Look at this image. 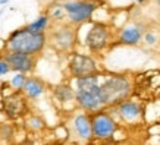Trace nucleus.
Returning <instances> with one entry per match:
<instances>
[{"mask_svg":"<svg viewBox=\"0 0 160 145\" xmlns=\"http://www.w3.org/2000/svg\"><path fill=\"white\" fill-rule=\"evenodd\" d=\"M46 40L47 38H46L44 32H34V31H29L28 28H22L10 34L8 43H6V47L9 51L34 56L44 48Z\"/></svg>","mask_w":160,"mask_h":145,"instance_id":"nucleus-1","label":"nucleus"},{"mask_svg":"<svg viewBox=\"0 0 160 145\" xmlns=\"http://www.w3.org/2000/svg\"><path fill=\"white\" fill-rule=\"evenodd\" d=\"M131 84L123 76H112L100 85V97L103 104H118L128 98Z\"/></svg>","mask_w":160,"mask_h":145,"instance_id":"nucleus-2","label":"nucleus"},{"mask_svg":"<svg viewBox=\"0 0 160 145\" xmlns=\"http://www.w3.org/2000/svg\"><path fill=\"white\" fill-rule=\"evenodd\" d=\"M63 9L68 13V18L72 24H82L91 18L92 12L96 10V3L88 0H73L63 3Z\"/></svg>","mask_w":160,"mask_h":145,"instance_id":"nucleus-3","label":"nucleus"},{"mask_svg":"<svg viewBox=\"0 0 160 145\" xmlns=\"http://www.w3.org/2000/svg\"><path fill=\"white\" fill-rule=\"evenodd\" d=\"M50 43L59 51H69L75 44V29L69 25H60L50 34Z\"/></svg>","mask_w":160,"mask_h":145,"instance_id":"nucleus-4","label":"nucleus"},{"mask_svg":"<svg viewBox=\"0 0 160 145\" xmlns=\"http://www.w3.org/2000/svg\"><path fill=\"white\" fill-rule=\"evenodd\" d=\"M69 70L73 78H82L88 75H96L98 72L97 65L90 56L75 53L69 62Z\"/></svg>","mask_w":160,"mask_h":145,"instance_id":"nucleus-5","label":"nucleus"},{"mask_svg":"<svg viewBox=\"0 0 160 145\" xmlns=\"http://www.w3.org/2000/svg\"><path fill=\"white\" fill-rule=\"evenodd\" d=\"M91 128H92V136H96L98 139H107L110 138L115 131L116 125L110 116H107L106 113H97L91 119Z\"/></svg>","mask_w":160,"mask_h":145,"instance_id":"nucleus-6","label":"nucleus"},{"mask_svg":"<svg viewBox=\"0 0 160 145\" xmlns=\"http://www.w3.org/2000/svg\"><path fill=\"white\" fill-rule=\"evenodd\" d=\"M75 98L78 104L85 110H98L104 106L100 97V85H96L90 89H77Z\"/></svg>","mask_w":160,"mask_h":145,"instance_id":"nucleus-7","label":"nucleus"},{"mask_svg":"<svg viewBox=\"0 0 160 145\" xmlns=\"http://www.w3.org/2000/svg\"><path fill=\"white\" fill-rule=\"evenodd\" d=\"M5 60L10 66V70L22 72V73L31 72V70L34 69V65H35V60L31 54L16 53V51H9V53H6Z\"/></svg>","mask_w":160,"mask_h":145,"instance_id":"nucleus-8","label":"nucleus"},{"mask_svg":"<svg viewBox=\"0 0 160 145\" xmlns=\"http://www.w3.org/2000/svg\"><path fill=\"white\" fill-rule=\"evenodd\" d=\"M3 111L9 119H19L27 113V100L21 94L15 92L3 100Z\"/></svg>","mask_w":160,"mask_h":145,"instance_id":"nucleus-9","label":"nucleus"},{"mask_svg":"<svg viewBox=\"0 0 160 145\" xmlns=\"http://www.w3.org/2000/svg\"><path fill=\"white\" fill-rule=\"evenodd\" d=\"M107 37H109V34H107L106 27L103 24H94L85 37V44L90 50L98 51V50H103L106 47Z\"/></svg>","mask_w":160,"mask_h":145,"instance_id":"nucleus-10","label":"nucleus"},{"mask_svg":"<svg viewBox=\"0 0 160 145\" xmlns=\"http://www.w3.org/2000/svg\"><path fill=\"white\" fill-rule=\"evenodd\" d=\"M73 128L79 138L85 141H90L92 138V128H91V119L87 114H78L73 119Z\"/></svg>","mask_w":160,"mask_h":145,"instance_id":"nucleus-11","label":"nucleus"},{"mask_svg":"<svg viewBox=\"0 0 160 145\" xmlns=\"http://www.w3.org/2000/svg\"><path fill=\"white\" fill-rule=\"evenodd\" d=\"M25 91V94H27V97H29V98H38L41 94L44 92V84L40 81V79H37V78H29V79H27L24 84V88H22Z\"/></svg>","mask_w":160,"mask_h":145,"instance_id":"nucleus-12","label":"nucleus"},{"mask_svg":"<svg viewBox=\"0 0 160 145\" xmlns=\"http://www.w3.org/2000/svg\"><path fill=\"white\" fill-rule=\"evenodd\" d=\"M140 106L135 104V103L131 101H121V106H119V113L122 114V117L125 119H134L140 114Z\"/></svg>","mask_w":160,"mask_h":145,"instance_id":"nucleus-13","label":"nucleus"},{"mask_svg":"<svg viewBox=\"0 0 160 145\" xmlns=\"http://www.w3.org/2000/svg\"><path fill=\"white\" fill-rule=\"evenodd\" d=\"M141 38V31L138 28H126L121 32V41L125 44H137Z\"/></svg>","mask_w":160,"mask_h":145,"instance_id":"nucleus-14","label":"nucleus"},{"mask_svg":"<svg viewBox=\"0 0 160 145\" xmlns=\"http://www.w3.org/2000/svg\"><path fill=\"white\" fill-rule=\"evenodd\" d=\"M54 97L56 100H59L60 103H66L71 101L75 98V92L69 85H59L56 89H54Z\"/></svg>","mask_w":160,"mask_h":145,"instance_id":"nucleus-15","label":"nucleus"},{"mask_svg":"<svg viewBox=\"0 0 160 145\" xmlns=\"http://www.w3.org/2000/svg\"><path fill=\"white\" fill-rule=\"evenodd\" d=\"M77 79V89H90V88L98 85V76L96 75H88L82 78H75Z\"/></svg>","mask_w":160,"mask_h":145,"instance_id":"nucleus-16","label":"nucleus"},{"mask_svg":"<svg viewBox=\"0 0 160 145\" xmlns=\"http://www.w3.org/2000/svg\"><path fill=\"white\" fill-rule=\"evenodd\" d=\"M47 25H49V16L47 15H43V16H40L34 22H31V24L27 27L29 31H34V32H44V29L47 28Z\"/></svg>","mask_w":160,"mask_h":145,"instance_id":"nucleus-17","label":"nucleus"},{"mask_svg":"<svg viewBox=\"0 0 160 145\" xmlns=\"http://www.w3.org/2000/svg\"><path fill=\"white\" fill-rule=\"evenodd\" d=\"M25 81H27V76H25V73L18 72L13 78H12V79H10V85H12V88H15L16 91H19V89H22V88H24Z\"/></svg>","mask_w":160,"mask_h":145,"instance_id":"nucleus-18","label":"nucleus"},{"mask_svg":"<svg viewBox=\"0 0 160 145\" xmlns=\"http://www.w3.org/2000/svg\"><path fill=\"white\" fill-rule=\"evenodd\" d=\"M28 126L31 128V129H41L44 126V122L40 119V117H37V116H32V117H29L28 119Z\"/></svg>","mask_w":160,"mask_h":145,"instance_id":"nucleus-19","label":"nucleus"},{"mask_svg":"<svg viewBox=\"0 0 160 145\" xmlns=\"http://www.w3.org/2000/svg\"><path fill=\"white\" fill-rule=\"evenodd\" d=\"M63 15H65V9H63V6H53V9H52V16H53L54 19H62Z\"/></svg>","mask_w":160,"mask_h":145,"instance_id":"nucleus-20","label":"nucleus"},{"mask_svg":"<svg viewBox=\"0 0 160 145\" xmlns=\"http://www.w3.org/2000/svg\"><path fill=\"white\" fill-rule=\"evenodd\" d=\"M8 72H10V66L8 65V62L5 59H0V76L6 75Z\"/></svg>","mask_w":160,"mask_h":145,"instance_id":"nucleus-21","label":"nucleus"},{"mask_svg":"<svg viewBox=\"0 0 160 145\" xmlns=\"http://www.w3.org/2000/svg\"><path fill=\"white\" fill-rule=\"evenodd\" d=\"M146 41L148 44H154L156 43V35L154 34H150V32H148V34L146 35Z\"/></svg>","mask_w":160,"mask_h":145,"instance_id":"nucleus-22","label":"nucleus"},{"mask_svg":"<svg viewBox=\"0 0 160 145\" xmlns=\"http://www.w3.org/2000/svg\"><path fill=\"white\" fill-rule=\"evenodd\" d=\"M8 3V0H0V5H6Z\"/></svg>","mask_w":160,"mask_h":145,"instance_id":"nucleus-23","label":"nucleus"},{"mask_svg":"<svg viewBox=\"0 0 160 145\" xmlns=\"http://www.w3.org/2000/svg\"><path fill=\"white\" fill-rule=\"evenodd\" d=\"M88 2H94V3H97V2H102V0H88Z\"/></svg>","mask_w":160,"mask_h":145,"instance_id":"nucleus-24","label":"nucleus"},{"mask_svg":"<svg viewBox=\"0 0 160 145\" xmlns=\"http://www.w3.org/2000/svg\"><path fill=\"white\" fill-rule=\"evenodd\" d=\"M157 3H159V6H160V0H157Z\"/></svg>","mask_w":160,"mask_h":145,"instance_id":"nucleus-25","label":"nucleus"},{"mask_svg":"<svg viewBox=\"0 0 160 145\" xmlns=\"http://www.w3.org/2000/svg\"><path fill=\"white\" fill-rule=\"evenodd\" d=\"M137 2H142V0H137Z\"/></svg>","mask_w":160,"mask_h":145,"instance_id":"nucleus-26","label":"nucleus"}]
</instances>
